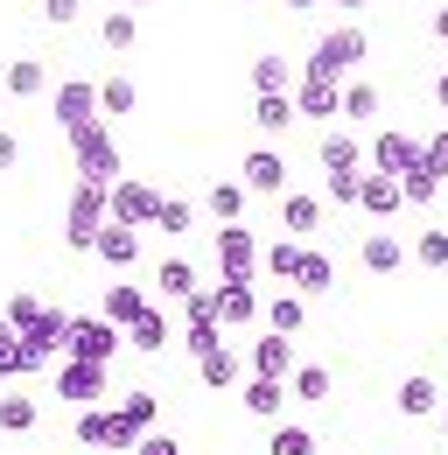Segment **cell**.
Segmentation results:
<instances>
[{"label":"cell","mask_w":448,"mask_h":455,"mask_svg":"<svg viewBox=\"0 0 448 455\" xmlns=\"http://www.w3.org/2000/svg\"><path fill=\"white\" fill-rule=\"evenodd\" d=\"M112 225L106 211V182H70V196H63V245H77V252H92V238Z\"/></svg>","instance_id":"6da1fadb"},{"label":"cell","mask_w":448,"mask_h":455,"mask_svg":"<svg viewBox=\"0 0 448 455\" xmlns=\"http://www.w3.org/2000/svg\"><path fill=\"white\" fill-rule=\"evenodd\" d=\"M364 50H372V43H364V28H330V36L316 43V57L301 63V77H323V84H343V77H350V70L364 63Z\"/></svg>","instance_id":"7a4b0ae2"},{"label":"cell","mask_w":448,"mask_h":455,"mask_svg":"<svg viewBox=\"0 0 448 455\" xmlns=\"http://www.w3.org/2000/svg\"><path fill=\"white\" fill-rule=\"evenodd\" d=\"M70 155H77V182H119V140H112L106 133V119H99V126H77V133H70Z\"/></svg>","instance_id":"3957f363"},{"label":"cell","mask_w":448,"mask_h":455,"mask_svg":"<svg viewBox=\"0 0 448 455\" xmlns=\"http://www.w3.org/2000/svg\"><path fill=\"white\" fill-rule=\"evenodd\" d=\"M119 343H126V330H112L99 315H70L63 323V357H77V364H112Z\"/></svg>","instance_id":"277c9868"},{"label":"cell","mask_w":448,"mask_h":455,"mask_svg":"<svg viewBox=\"0 0 448 455\" xmlns=\"http://www.w3.org/2000/svg\"><path fill=\"white\" fill-rule=\"evenodd\" d=\"M148 427H162V399L155 393H126L112 406V455H133V442H140Z\"/></svg>","instance_id":"5b68a950"},{"label":"cell","mask_w":448,"mask_h":455,"mask_svg":"<svg viewBox=\"0 0 448 455\" xmlns=\"http://www.w3.org/2000/svg\"><path fill=\"white\" fill-rule=\"evenodd\" d=\"M155 204H162V189L155 182H140V175H119L106 189V211H112V225H155Z\"/></svg>","instance_id":"8992f818"},{"label":"cell","mask_w":448,"mask_h":455,"mask_svg":"<svg viewBox=\"0 0 448 455\" xmlns=\"http://www.w3.org/2000/svg\"><path fill=\"white\" fill-rule=\"evenodd\" d=\"M63 323H70V308H50V301H43V315L14 330V337H21V357H28V371L56 364V350H63Z\"/></svg>","instance_id":"52a82bcc"},{"label":"cell","mask_w":448,"mask_h":455,"mask_svg":"<svg viewBox=\"0 0 448 455\" xmlns=\"http://www.w3.org/2000/svg\"><path fill=\"white\" fill-rule=\"evenodd\" d=\"M211 294V315H218L224 330H260V294H252V281H218L204 287Z\"/></svg>","instance_id":"ba28073f"},{"label":"cell","mask_w":448,"mask_h":455,"mask_svg":"<svg viewBox=\"0 0 448 455\" xmlns=\"http://www.w3.org/2000/svg\"><path fill=\"white\" fill-rule=\"evenodd\" d=\"M56 126H63V140L77 126H99V84L92 77H63L56 84Z\"/></svg>","instance_id":"9c48e42d"},{"label":"cell","mask_w":448,"mask_h":455,"mask_svg":"<svg viewBox=\"0 0 448 455\" xmlns=\"http://www.w3.org/2000/svg\"><path fill=\"white\" fill-rule=\"evenodd\" d=\"M218 267H224V281H252L260 274V238L245 225H218Z\"/></svg>","instance_id":"30bf717a"},{"label":"cell","mask_w":448,"mask_h":455,"mask_svg":"<svg viewBox=\"0 0 448 455\" xmlns=\"http://www.w3.org/2000/svg\"><path fill=\"white\" fill-rule=\"evenodd\" d=\"M106 386H112V364H77V357H63V364H56V399L92 406V399H106Z\"/></svg>","instance_id":"8fae6325"},{"label":"cell","mask_w":448,"mask_h":455,"mask_svg":"<svg viewBox=\"0 0 448 455\" xmlns=\"http://www.w3.org/2000/svg\"><path fill=\"white\" fill-rule=\"evenodd\" d=\"M238 189H245V196H287V162H280L274 148H252V155L238 162Z\"/></svg>","instance_id":"7c38bea8"},{"label":"cell","mask_w":448,"mask_h":455,"mask_svg":"<svg viewBox=\"0 0 448 455\" xmlns=\"http://www.w3.org/2000/svg\"><path fill=\"white\" fill-rule=\"evenodd\" d=\"M372 169H379V175H406V169H420V140H413V133H399V126L372 133Z\"/></svg>","instance_id":"4fadbf2b"},{"label":"cell","mask_w":448,"mask_h":455,"mask_svg":"<svg viewBox=\"0 0 448 455\" xmlns=\"http://www.w3.org/2000/svg\"><path fill=\"white\" fill-rule=\"evenodd\" d=\"M148 315V287H133V281H112L106 294H99V323H112V330H133Z\"/></svg>","instance_id":"5bb4252c"},{"label":"cell","mask_w":448,"mask_h":455,"mask_svg":"<svg viewBox=\"0 0 448 455\" xmlns=\"http://www.w3.org/2000/svg\"><path fill=\"white\" fill-rule=\"evenodd\" d=\"M92 259L112 267V274H126V267L140 259V231H133V225H106L99 238H92Z\"/></svg>","instance_id":"9a60e30c"},{"label":"cell","mask_w":448,"mask_h":455,"mask_svg":"<svg viewBox=\"0 0 448 455\" xmlns=\"http://www.w3.org/2000/svg\"><path fill=\"white\" fill-rule=\"evenodd\" d=\"M301 357H294V337H274V330H260L252 337V379H287Z\"/></svg>","instance_id":"2e32d148"},{"label":"cell","mask_w":448,"mask_h":455,"mask_svg":"<svg viewBox=\"0 0 448 455\" xmlns=\"http://www.w3.org/2000/svg\"><path fill=\"white\" fill-rule=\"evenodd\" d=\"M357 211H364V218H399V175L364 169L357 175Z\"/></svg>","instance_id":"e0dca14e"},{"label":"cell","mask_w":448,"mask_h":455,"mask_svg":"<svg viewBox=\"0 0 448 455\" xmlns=\"http://www.w3.org/2000/svg\"><path fill=\"white\" fill-rule=\"evenodd\" d=\"M336 92L343 84H323V77H294V119H336Z\"/></svg>","instance_id":"ac0fdd59"},{"label":"cell","mask_w":448,"mask_h":455,"mask_svg":"<svg viewBox=\"0 0 448 455\" xmlns=\"http://www.w3.org/2000/svg\"><path fill=\"white\" fill-rule=\"evenodd\" d=\"M316 162H323V175H357V169H364V148H357L343 126H330L323 148H316Z\"/></svg>","instance_id":"d6986e66"},{"label":"cell","mask_w":448,"mask_h":455,"mask_svg":"<svg viewBox=\"0 0 448 455\" xmlns=\"http://www.w3.org/2000/svg\"><path fill=\"white\" fill-rule=\"evenodd\" d=\"M168 337H175V315H168V308H155V301H148V315H140V323L126 330V343H133L140 357H162Z\"/></svg>","instance_id":"ffe728a7"},{"label":"cell","mask_w":448,"mask_h":455,"mask_svg":"<svg viewBox=\"0 0 448 455\" xmlns=\"http://www.w3.org/2000/svg\"><path fill=\"white\" fill-rule=\"evenodd\" d=\"M238 406H245L252 420H280V406H287V379H245Z\"/></svg>","instance_id":"44dd1931"},{"label":"cell","mask_w":448,"mask_h":455,"mask_svg":"<svg viewBox=\"0 0 448 455\" xmlns=\"http://www.w3.org/2000/svg\"><path fill=\"white\" fill-rule=\"evenodd\" d=\"M301 323H308L301 294H274V301H260V330H274V337H301Z\"/></svg>","instance_id":"7402d4cb"},{"label":"cell","mask_w":448,"mask_h":455,"mask_svg":"<svg viewBox=\"0 0 448 455\" xmlns=\"http://www.w3.org/2000/svg\"><path fill=\"white\" fill-rule=\"evenodd\" d=\"M336 119H379V84H372V77H343Z\"/></svg>","instance_id":"603a6c76"},{"label":"cell","mask_w":448,"mask_h":455,"mask_svg":"<svg viewBox=\"0 0 448 455\" xmlns=\"http://www.w3.org/2000/svg\"><path fill=\"white\" fill-rule=\"evenodd\" d=\"M399 413H406V420L442 413V386H435V379H420V371H413V379H399Z\"/></svg>","instance_id":"cb8c5ba5"},{"label":"cell","mask_w":448,"mask_h":455,"mask_svg":"<svg viewBox=\"0 0 448 455\" xmlns=\"http://www.w3.org/2000/svg\"><path fill=\"white\" fill-rule=\"evenodd\" d=\"M294 77H301V70H294L287 57H260V63H252V92H260V99H287Z\"/></svg>","instance_id":"d4e9b609"},{"label":"cell","mask_w":448,"mask_h":455,"mask_svg":"<svg viewBox=\"0 0 448 455\" xmlns=\"http://www.w3.org/2000/svg\"><path fill=\"white\" fill-rule=\"evenodd\" d=\"M155 294H162L168 308L189 301V294H196V267H189V259H162V267H155Z\"/></svg>","instance_id":"484cf974"},{"label":"cell","mask_w":448,"mask_h":455,"mask_svg":"<svg viewBox=\"0 0 448 455\" xmlns=\"http://www.w3.org/2000/svg\"><path fill=\"white\" fill-rule=\"evenodd\" d=\"M280 225L294 231V238H301V231H316V225H323V196H308V189H287V196H280Z\"/></svg>","instance_id":"4316f807"},{"label":"cell","mask_w":448,"mask_h":455,"mask_svg":"<svg viewBox=\"0 0 448 455\" xmlns=\"http://www.w3.org/2000/svg\"><path fill=\"white\" fill-rule=\"evenodd\" d=\"M330 287H336L330 252H308V245H301V267H294V294H330Z\"/></svg>","instance_id":"83f0119b"},{"label":"cell","mask_w":448,"mask_h":455,"mask_svg":"<svg viewBox=\"0 0 448 455\" xmlns=\"http://www.w3.org/2000/svg\"><path fill=\"white\" fill-rule=\"evenodd\" d=\"M448 182L435 169H428V162H420V169H406L399 175V204H413V211H428V204H435V196H442Z\"/></svg>","instance_id":"f1b7e54d"},{"label":"cell","mask_w":448,"mask_h":455,"mask_svg":"<svg viewBox=\"0 0 448 455\" xmlns=\"http://www.w3.org/2000/svg\"><path fill=\"white\" fill-rule=\"evenodd\" d=\"M7 92H14V99H43V92H50V70L36 57H14L7 63Z\"/></svg>","instance_id":"f546056e"},{"label":"cell","mask_w":448,"mask_h":455,"mask_svg":"<svg viewBox=\"0 0 448 455\" xmlns=\"http://www.w3.org/2000/svg\"><path fill=\"white\" fill-rule=\"evenodd\" d=\"M357 259H364V274H399V238H392V231H372V238L357 245Z\"/></svg>","instance_id":"4dcf8cb0"},{"label":"cell","mask_w":448,"mask_h":455,"mask_svg":"<svg viewBox=\"0 0 448 455\" xmlns=\"http://www.w3.org/2000/svg\"><path fill=\"white\" fill-rule=\"evenodd\" d=\"M294 267H301V238L260 245V274H274V281H294Z\"/></svg>","instance_id":"1f68e13d"},{"label":"cell","mask_w":448,"mask_h":455,"mask_svg":"<svg viewBox=\"0 0 448 455\" xmlns=\"http://www.w3.org/2000/svg\"><path fill=\"white\" fill-rule=\"evenodd\" d=\"M245 204H252V196H245L238 182H211V218H218V225H245Z\"/></svg>","instance_id":"d6a6232c"},{"label":"cell","mask_w":448,"mask_h":455,"mask_svg":"<svg viewBox=\"0 0 448 455\" xmlns=\"http://www.w3.org/2000/svg\"><path fill=\"white\" fill-rule=\"evenodd\" d=\"M196 379H204L211 393L238 386V357H231V343H224V350H211V357H196Z\"/></svg>","instance_id":"836d02e7"},{"label":"cell","mask_w":448,"mask_h":455,"mask_svg":"<svg viewBox=\"0 0 448 455\" xmlns=\"http://www.w3.org/2000/svg\"><path fill=\"white\" fill-rule=\"evenodd\" d=\"M287 393H294V399H330L336 379L323 371V364H294V371H287Z\"/></svg>","instance_id":"e575fe53"},{"label":"cell","mask_w":448,"mask_h":455,"mask_svg":"<svg viewBox=\"0 0 448 455\" xmlns=\"http://www.w3.org/2000/svg\"><path fill=\"white\" fill-rule=\"evenodd\" d=\"M36 420H43V406H36V399H21V393L0 399V435H28Z\"/></svg>","instance_id":"d590c367"},{"label":"cell","mask_w":448,"mask_h":455,"mask_svg":"<svg viewBox=\"0 0 448 455\" xmlns=\"http://www.w3.org/2000/svg\"><path fill=\"white\" fill-rule=\"evenodd\" d=\"M77 442L84 449H112V406H84L77 413Z\"/></svg>","instance_id":"8d00e7d4"},{"label":"cell","mask_w":448,"mask_h":455,"mask_svg":"<svg viewBox=\"0 0 448 455\" xmlns=\"http://www.w3.org/2000/svg\"><path fill=\"white\" fill-rule=\"evenodd\" d=\"M133 106H140V92H133L126 77H106V84H99V119H119V113H133Z\"/></svg>","instance_id":"74e56055"},{"label":"cell","mask_w":448,"mask_h":455,"mask_svg":"<svg viewBox=\"0 0 448 455\" xmlns=\"http://www.w3.org/2000/svg\"><path fill=\"white\" fill-rule=\"evenodd\" d=\"M189 225H196V204H182V196H162V204H155V231H168V238H182Z\"/></svg>","instance_id":"f35d334b"},{"label":"cell","mask_w":448,"mask_h":455,"mask_svg":"<svg viewBox=\"0 0 448 455\" xmlns=\"http://www.w3.org/2000/svg\"><path fill=\"white\" fill-rule=\"evenodd\" d=\"M99 36H106V50H133V43H140V21H133L126 7H112L106 21H99Z\"/></svg>","instance_id":"ab89813d"},{"label":"cell","mask_w":448,"mask_h":455,"mask_svg":"<svg viewBox=\"0 0 448 455\" xmlns=\"http://www.w3.org/2000/svg\"><path fill=\"white\" fill-rule=\"evenodd\" d=\"M252 126H260V133H287V126H294V99H260V106H252Z\"/></svg>","instance_id":"60d3db41"},{"label":"cell","mask_w":448,"mask_h":455,"mask_svg":"<svg viewBox=\"0 0 448 455\" xmlns=\"http://www.w3.org/2000/svg\"><path fill=\"white\" fill-rule=\"evenodd\" d=\"M267 455H316V435H308V427H287V420H280L274 435H267Z\"/></svg>","instance_id":"b9f144b4"},{"label":"cell","mask_w":448,"mask_h":455,"mask_svg":"<svg viewBox=\"0 0 448 455\" xmlns=\"http://www.w3.org/2000/svg\"><path fill=\"white\" fill-rule=\"evenodd\" d=\"M0 379H28V357H21V337L7 330V315H0Z\"/></svg>","instance_id":"7bdbcfd3"},{"label":"cell","mask_w":448,"mask_h":455,"mask_svg":"<svg viewBox=\"0 0 448 455\" xmlns=\"http://www.w3.org/2000/svg\"><path fill=\"white\" fill-rule=\"evenodd\" d=\"M413 259L420 267H448V231H420L413 238Z\"/></svg>","instance_id":"ee69618b"},{"label":"cell","mask_w":448,"mask_h":455,"mask_svg":"<svg viewBox=\"0 0 448 455\" xmlns=\"http://www.w3.org/2000/svg\"><path fill=\"white\" fill-rule=\"evenodd\" d=\"M420 162H428V169H435V175L448 182V126L435 133V140H420Z\"/></svg>","instance_id":"f6af8a7d"},{"label":"cell","mask_w":448,"mask_h":455,"mask_svg":"<svg viewBox=\"0 0 448 455\" xmlns=\"http://www.w3.org/2000/svg\"><path fill=\"white\" fill-rule=\"evenodd\" d=\"M133 455H182V449H175V435H168V427H148V435L133 442Z\"/></svg>","instance_id":"bcb514c9"},{"label":"cell","mask_w":448,"mask_h":455,"mask_svg":"<svg viewBox=\"0 0 448 455\" xmlns=\"http://www.w3.org/2000/svg\"><path fill=\"white\" fill-rule=\"evenodd\" d=\"M77 14H84V0H43V21H50V28H70Z\"/></svg>","instance_id":"7dc6e473"},{"label":"cell","mask_w":448,"mask_h":455,"mask_svg":"<svg viewBox=\"0 0 448 455\" xmlns=\"http://www.w3.org/2000/svg\"><path fill=\"white\" fill-rule=\"evenodd\" d=\"M357 175H323V196H330V204H357Z\"/></svg>","instance_id":"c3c4849f"},{"label":"cell","mask_w":448,"mask_h":455,"mask_svg":"<svg viewBox=\"0 0 448 455\" xmlns=\"http://www.w3.org/2000/svg\"><path fill=\"white\" fill-rule=\"evenodd\" d=\"M14 162H21V140H14L7 126H0V169H14Z\"/></svg>","instance_id":"681fc988"},{"label":"cell","mask_w":448,"mask_h":455,"mask_svg":"<svg viewBox=\"0 0 448 455\" xmlns=\"http://www.w3.org/2000/svg\"><path fill=\"white\" fill-rule=\"evenodd\" d=\"M435 106H442V113H448V70H442V77H435Z\"/></svg>","instance_id":"f907efd6"},{"label":"cell","mask_w":448,"mask_h":455,"mask_svg":"<svg viewBox=\"0 0 448 455\" xmlns=\"http://www.w3.org/2000/svg\"><path fill=\"white\" fill-rule=\"evenodd\" d=\"M435 36H442V43H448V7H442V14H435Z\"/></svg>","instance_id":"816d5d0a"},{"label":"cell","mask_w":448,"mask_h":455,"mask_svg":"<svg viewBox=\"0 0 448 455\" xmlns=\"http://www.w3.org/2000/svg\"><path fill=\"white\" fill-rule=\"evenodd\" d=\"M287 7H294V14H308V7H316V0H287Z\"/></svg>","instance_id":"f5cc1de1"},{"label":"cell","mask_w":448,"mask_h":455,"mask_svg":"<svg viewBox=\"0 0 448 455\" xmlns=\"http://www.w3.org/2000/svg\"><path fill=\"white\" fill-rule=\"evenodd\" d=\"M133 7H148V0H126V14H133Z\"/></svg>","instance_id":"db71d44e"},{"label":"cell","mask_w":448,"mask_h":455,"mask_svg":"<svg viewBox=\"0 0 448 455\" xmlns=\"http://www.w3.org/2000/svg\"><path fill=\"white\" fill-rule=\"evenodd\" d=\"M442 435H448V406H442Z\"/></svg>","instance_id":"11a10c76"},{"label":"cell","mask_w":448,"mask_h":455,"mask_svg":"<svg viewBox=\"0 0 448 455\" xmlns=\"http://www.w3.org/2000/svg\"><path fill=\"white\" fill-rule=\"evenodd\" d=\"M442 231H448V225H442Z\"/></svg>","instance_id":"9f6ffc18"}]
</instances>
